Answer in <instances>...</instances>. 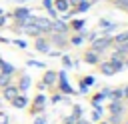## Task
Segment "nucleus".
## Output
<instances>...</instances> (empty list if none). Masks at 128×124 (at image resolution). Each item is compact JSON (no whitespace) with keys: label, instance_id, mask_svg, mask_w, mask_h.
Listing matches in <instances>:
<instances>
[{"label":"nucleus","instance_id":"1","mask_svg":"<svg viewBox=\"0 0 128 124\" xmlns=\"http://www.w3.org/2000/svg\"><path fill=\"white\" fill-rule=\"evenodd\" d=\"M110 44H112V36H102V38H94V40H92V52L100 54V52H104L106 48H110Z\"/></svg>","mask_w":128,"mask_h":124},{"label":"nucleus","instance_id":"2","mask_svg":"<svg viewBox=\"0 0 128 124\" xmlns=\"http://www.w3.org/2000/svg\"><path fill=\"white\" fill-rule=\"evenodd\" d=\"M56 74H58V88H60V92H62V94H66V96L74 94V88H72V86H70V82H68L66 70H62V72H56Z\"/></svg>","mask_w":128,"mask_h":124},{"label":"nucleus","instance_id":"3","mask_svg":"<svg viewBox=\"0 0 128 124\" xmlns=\"http://www.w3.org/2000/svg\"><path fill=\"white\" fill-rule=\"evenodd\" d=\"M110 66H112L114 74H116V72H120V70H124V68H126V66H124V56H122V54H118V52H114V54L110 56Z\"/></svg>","mask_w":128,"mask_h":124},{"label":"nucleus","instance_id":"4","mask_svg":"<svg viewBox=\"0 0 128 124\" xmlns=\"http://www.w3.org/2000/svg\"><path fill=\"white\" fill-rule=\"evenodd\" d=\"M70 30V26L64 22V20H60V18H56V20H52V26H50V32H56V34H66Z\"/></svg>","mask_w":128,"mask_h":124},{"label":"nucleus","instance_id":"5","mask_svg":"<svg viewBox=\"0 0 128 124\" xmlns=\"http://www.w3.org/2000/svg\"><path fill=\"white\" fill-rule=\"evenodd\" d=\"M34 48H36L38 52H42V54H48V52H50V42H48V38L38 36L36 42H34Z\"/></svg>","mask_w":128,"mask_h":124},{"label":"nucleus","instance_id":"6","mask_svg":"<svg viewBox=\"0 0 128 124\" xmlns=\"http://www.w3.org/2000/svg\"><path fill=\"white\" fill-rule=\"evenodd\" d=\"M18 94H20V92H18L16 84H8V86H4V88H2V96H4L6 100H10V102H12Z\"/></svg>","mask_w":128,"mask_h":124},{"label":"nucleus","instance_id":"7","mask_svg":"<svg viewBox=\"0 0 128 124\" xmlns=\"http://www.w3.org/2000/svg\"><path fill=\"white\" fill-rule=\"evenodd\" d=\"M108 110H110V114H124L126 106L122 104V100H112L110 106H108Z\"/></svg>","mask_w":128,"mask_h":124},{"label":"nucleus","instance_id":"8","mask_svg":"<svg viewBox=\"0 0 128 124\" xmlns=\"http://www.w3.org/2000/svg\"><path fill=\"white\" fill-rule=\"evenodd\" d=\"M56 80H58V74H56L54 70H48V72H44L42 84H44V86H52V84H56Z\"/></svg>","mask_w":128,"mask_h":124},{"label":"nucleus","instance_id":"9","mask_svg":"<svg viewBox=\"0 0 128 124\" xmlns=\"http://www.w3.org/2000/svg\"><path fill=\"white\" fill-rule=\"evenodd\" d=\"M44 104H46V96H44V94H38V96L34 98V108H32V112H34V114L42 112V110H44Z\"/></svg>","mask_w":128,"mask_h":124},{"label":"nucleus","instance_id":"10","mask_svg":"<svg viewBox=\"0 0 128 124\" xmlns=\"http://www.w3.org/2000/svg\"><path fill=\"white\" fill-rule=\"evenodd\" d=\"M22 30H24V34H28V36H36V38L44 34V32H42V30H40V28H38L36 24H26V26H24Z\"/></svg>","mask_w":128,"mask_h":124},{"label":"nucleus","instance_id":"11","mask_svg":"<svg viewBox=\"0 0 128 124\" xmlns=\"http://www.w3.org/2000/svg\"><path fill=\"white\" fill-rule=\"evenodd\" d=\"M52 8L60 14H64V12L70 10V4H68V0H56V2H52Z\"/></svg>","mask_w":128,"mask_h":124},{"label":"nucleus","instance_id":"12","mask_svg":"<svg viewBox=\"0 0 128 124\" xmlns=\"http://www.w3.org/2000/svg\"><path fill=\"white\" fill-rule=\"evenodd\" d=\"M48 42H54L58 48H64V46H66V34H56V32H54Z\"/></svg>","mask_w":128,"mask_h":124},{"label":"nucleus","instance_id":"13","mask_svg":"<svg viewBox=\"0 0 128 124\" xmlns=\"http://www.w3.org/2000/svg\"><path fill=\"white\" fill-rule=\"evenodd\" d=\"M12 106H14V108H18V110H22V108H26V106H28V98H26L24 94H18V96L12 100Z\"/></svg>","mask_w":128,"mask_h":124},{"label":"nucleus","instance_id":"14","mask_svg":"<svg viewBox=\"0 0 128 124\" xmlns=\"http://www.w3.org/2000/svg\"><path fill=\"white\" fill-rule=\"evenodd\" d=\"M0 72H2V74H8V76H12V74L16 72V68H14L10 62H6V60H0Z\"/></svg>","mask_w":128,"mask_h":124},{"label":"nucleus","instance_id":"15","mask_svg":"<svg viewBox=\"0 0 128 124\" xmlns=\"http://www.w3.org/2000/svg\"><path fill=\"white\" fill-rule=\"evenodd\" d=\"M30 82H32V80H30V76H26V74H24V76L20 78L18 86H16V88H18V92H26V90L30 88Z\"/></svg>","mask_w":128,"mask_h":124},{"label":"nucleus","instance_id":"16","mask_svg":"<svg viewBox=\"0 0 128 124\" xmlns=\"http://www.w3.org/2000/svg\"><path fill=\"white\" fill-rule=\"evenodd\" d=\"M84 60H86L88 64H98V62H100V56H98L96 52H92V50H88V52L84 54Z\"/></svg>","mask_w":128,"mask_h":124},{"label":"nucleus","instance_id":"17","mask_svg":"<svg viewBox=\"0 0 128 124\" xmlns=\"http://www.w3.org/2000/svg\"><path fill=\"white\" fill-rule=\"evenodd\" d=\"M100 72H102L104 76H114V70H112L110 62H102V64H100Z\"/></svg>","mask_w":128,"mask_h":124},{"label":"nucleus","instance_id":"18","mask_svg":"<svg viewBox=\"0 0 128 124\" xmlns=\"http://www.w3.org/2000/svg\"><path fill=\"white\" fill-rule=\"evenodd\" d=\"M70 116H72L74 120L82 118V116H84V110H82V106H80V104H74V106H72V114H70Z\"/></svg>","mask_w":128,"mask_h":124},{"label":"nucleus","instance_id":"19","mask_svg":"<svg viewBox=\"0 0 128 124\" xmlns=\"http://www.w3.org/2000/svg\"><path fill=\"white\" fill-rule=\"evenodd\" d=\"M84 24H86V20H84V18H74V20L70 22V26H72L74 30H78V32L84 28Z\"/></svg>","mask_w":128,"mask_h":124},{"label":"nucleus","instance_id":"20","mask_svg":"<svg viewBox=\"0 0 128 124\" xmlns=\"http://www.w3.org/2000/svg\"><path fill=\"white\" fill-rule=\"evenodd\" d=\"M106 122L108 124H122L124 122V114H110V118Z\"/></svg>","mask_w":128,"mask_h":124},{"label":"nucleus","instance_id":"21","mask_svg":"<svg viewBox=\"0 0 128 124\" xmlns=\"http://www.w3.org/2000/svg\"><path fill=\"white\" fill-rule=\"evenodd\" d=\"M112 42H114V44H122V42H128V30H126V32H120V34H116V36L112 38Z\"/></svg>","mask_w":128,"mask_h":124},{"label":"nucleus","instance_id":"22","mask_svg":"<svg viewBox=\"0 0 128 124\" xmlns=\"http://www.w3.org/2000/svg\"><path fill=\"white\" fill-rule=\"evenodd\" d=\"M116 52L122 54L124 58H128V42H122V44H116Z\"/></svg>","mask_w":128,"mask_h":124},{"label":"nucleus","instance_id":"23","mask_svg":"<svg viewBox=\"0 0 128 124\" xmlns=\"http://www.w3.org/2000/svg\"><path fill=\"white\" fill-rule=\"evenodd\" d=\"M122 98H124V92H122V88L110 90V100H122Z\"/></svg>","mask_w":128,"mask_h":124},{"label":"nucleus","instance_id":"24","mask_svg":"<svg viewBox=\"0 0 128 124\" xmlns=\"http://www.w3.org/2000/svg\"><path fill=\"white\" fill-rule=\"evenodd\" d=\"M82 42H84V34H82V32H80V34H76V36H72V38H70V44H72V46H80V44H82Z\"/></svg>","mask_w":128,"mask_h":124},{"label":"nucleus","instance_id":"25","mask_svg":"<svg viewBox=\"0 0 128 124\" xmlns=\"http://www.w3.org/2000/svg\"><path fill=\"white\" fill-rule=\"evenodd\" d=\"M10 80H12V76H8V74H2L0 72V86L4 88V86H8L10 84Z\"/></svg>","mask_w":128,"mask_h":124},{"label":"nucleus","instance_id":"26","mask_svg":"<svg viewBox=\"0 0 128 124\" xmlns=\"http://www.w3.org/2000/svg\"><path fill=\"white\" fill-rule=\"evenodd\" d=\"M102 100H104V96H102V94H94V96H92V100H90V102H92V108H94V106H98V104H102Z\"/></svg>","mask_w":128,"mask_h":124},{"label":"nucleus","instance_id":"27","mask_svg":"<svg viewBox=\"0 0 128 124\" xmlns=\"http://www.w3.org/2000/svg\"><path fill=\"white\" fill-rule=\"evenodd\" d=\"M82 82L90 88V86H94V84H96V78H94V76H84V78H82Z\"/></svg>","mask_w":128,"mask_h":124},{"label":"nucleus","instance_id":"28","mask_svg":"<svg viewBox=\"0 0 128 124\" xmlns=\"http://www.w3.org/2000/svg\"><path fill=\"white\" fill-rule=\"evenodd\" d=\"M26 64H28V66H34V68H44V66H46L44 62H38V60H28Z\"/></svg>","mask_w":128,"mask_h":124},{"label":"nucleus","instance_id":"29","mask_svg":"<svg viewBox=\"0 0 128 124\" xmlns=\"http://www.w3.org/2000/svg\"><path fill=\"white\" fill-rule=\"evenodd\" d=\"M100 26L106 30V28H112V26H116V24H112L110 20H104V18H102V20H100Z\"/></svg>","mask_w":128,"mask_h":124},{"label":"nucleus","instance_id":"30","mask_svg":"<svg viewBox=\"0 0 128 124\" xmlns=\"http://www.w3.org/2000/svg\"><path fill=\"white\" fill-rule=\"evenodd\" d=\"M62 64H64L66 68H70V66H72V60H70V56H66V54H64V56H62Z\"/></svg>","mask_w":128,"mask_h":124},{"label":"nucleus","instance_id":"31","mask_svg":"<svg viewBox=\"0 0 128 124\" xmlns=\"http://www.w3.org/2000/svg\"><path fill=\"white\" fill-rule=\"evenodd\" d=\"M64 100V94H54L52 96V104H58V102H62Z\"/></svg>","mask_w":128,"mask_h":124},{"label":"nucleus","instance_id":"32","mask_svg":"<svg viewBox=\"0 0 128 124\" xmlns=\"http://www.w3.org/2000/svg\"><path fill=\"white\" fill-rule=\"evenodd\" d=\"M78 92H80V94H86V92H88V86H86L84 82H80V84H78Z\"/></svg>","mask_w":128,"mask_h":124},{"label":"nucleus","instance_id":"33","mask_svg":"<svg viewBox=\"0 0 128 124\" xmlns=\"http://www.w3.org/2000/svg\"><path fill=\"white\" fill-rule=\"evenodd\" d=\"M10 122V118L6 116V112H0V124H8Z\"/></svg>","mask_w":128,"mask_h":124},{"label":"nucleus","instance_id":"34","mask_svg":"<svg viewBox=\"0 0 128 124\" xmlns=\"http://www.w3.org/2000/svg\"><path fill=\"white\" fill-rule=\"evenodd\" d=\"M48 14H50V18H52V20H56V18H58V12H56L54 8H48Z\"/></svg>","mask_w":128,"mask_h":124},{"label":"nucleus","instance_id":"35","mask_svg":"<svg viewBox=\"0 0 128 124\" xmlns=\"http://www.w3.org/2000/svg\"><path fill=\"white\" fill-rule=\"evenodd\" d=\"M34 124H46V118L44 116H38V118H34Z\"/></svg>","mask_w":128,"mask_h":124},{"label":"nucleus","instance_id":"36","mask_svg":"<svg viewBox=\"0 0 128 124\" xmlns=\"http://www.w3.org/2000/svg\"><path fill=\"white\" fill-rule=\"evenodd\" d=\"M52 2H54V0H42V4H44V8H46V10H48V8H52Z\"/></svg>","mask_w":128,"mask_h":124},{"label":"nucleus","instance_id":"37","mask_svg":"<svg viewBox=\"0 0 128 124\" xmlns=\"http://www.w3.org/2000/svg\"><path fill=\"white\" fill-rule=\"evenodd\" d=\"M14 44L20 46V48H26V42H24V40H14Z\"/></svg>","mask_w":128,"mask_h":124},{"label":"nucleus","instance_id":"38","mask_svg":"<svg viewBox=\"0 0 128 124\" xmlns=\"http://www.w3.org/2000/svg\"><path fill=\"white\" fill-rule=\"evenodd\" d=\"M74 122H76V120H74L72 116H68V118H64V124H74Z\"/></svg>","mask_w":128,"mask_h":124},{"label":"nucleus","instance_id":"39","mask_svg":"<svg viewBox=\"0 0 128 124\" xmlns=\"http://www.w3.org/2000/svg\"><path fill=\"white\" fill-rule=\"evenodd\" d=\"M74 124H92V122H88V120H84V118H78Z\"/></svg>","mask_w":128,"mask_h":124},{"label":"nucleus","instance_id":"40","mask_svg":"<svg viewBox=\"0 0 128 124\" xmlns=\"http://www.w3.org/2000/svg\"><path fill=\"white\" fill-rule=\"evenodd\" d=\"M48 54H50V56H52V58H58V56H62V54H60V52H58V50H54V52H48Z\"/></svg>","mask_w":128,"mask_h":124},{"label":"nucleus","instance_id":"41","mask_svg":"<svg viewBox=\"0 0 128 124\" xmlns=\"http://www.w3.org/2000/svg\"><path fill=\"white\" fill-rule=\"evenodd\" d=\"M4 24H6V16H4V14H0V26H4Z\"/></svg>","mask_w":128,"mask_h":124},{"label":"nucleus","instance_id":"42","mask_svg":"<svg viewBox=\"0 0 128 124\" xmlns=\"http://www.w3.org/2000/svg\"><path fill=\"white\" fill-rule=\"evenodd\" d=\"M78 2H80V0H68V4H70V6H78Z\"/></svg>","mask_w":128,"mask_h":124},{"label":"nucleus","instance_id":"43","mask_svg":"<svg viewBox=\"0 0 128 124\" xmlns=\"http://www.w3.org/2000/svg\"><path fill=\"white\" fill-rule=\"evenodd\" d=\"M122 92H124V98H128V86H124V88H122Z\"/></svg>","mask_w":128,"mask_h":124},{"label":"nucleus","instance_id":"44","mask_svg":"<svg viewBox=\"0 0 128 124\" xmlns=\"http://www.w3.org/2000/svg\"><path fill=\"white\" fill-rule=\"evenodd\" d=\"M10 2H28V0H10Z\"/></svg>","mask_w":128,"mask_h":124},{"label":"nucleus","instance_id":"45","mask_svg":"<svg viewBox=\"0 0 128 124\" xmlns=\"http://www.w3.org/2000/svg\"><path fill=\"white\" fill-rule=\"evenodd\" d=\"M124 66H128V58H124Z\"/></svg>","mask_w":128,"mask_h":124},{"label":"nucleus","instance_id":"46","mask_svg":"<svg viewBox=\"0 0 128 124\" xmlns=\"http://www.w3.org/2000/svg\"><path fill=\"white\" fill-rule=\"evenodd\" d=\"M86 2H88V4H94V2H96V0H86Z\"/></svg>","mask_w":128,"mask_h":124},{"label":"nucleus","instance_id":"47","mask_svg":"<svg viewBox=\"0 0 128 124\" xmlns=\"http://www.w3.org/2000/svg\"><path fill=\"white\" fill-rule=\"evenodd\" d=\"M100 124H108V122H106V120H100Z\"/></svg>","mask_w":128,"mask_h":124},{"label":"nucleus","instance_id":"48","mask_svg":"<svg viewBox=\"0 0 128 124\" xmlns=\"http://www.w3.org/2000/svg\"><path fill=\"white\" fill-rule=\"evenodd\" d=\"M126 12H128V10H126Z\"/></svg>","mask_w":128,"mask_h":124},{"label":"nucleus","instance_id":"49","mask_svg":"<svg viewBox=\"0 0 128 124\" xmlns=\"http://www.w3.org/2000/svg\"><path fill=\"white\" fill-rule=\"evenodd\" d=\"M0 60H2V58H0Z\"/></svg>","mask_w":128,"mask_h":124}]
</instances>
